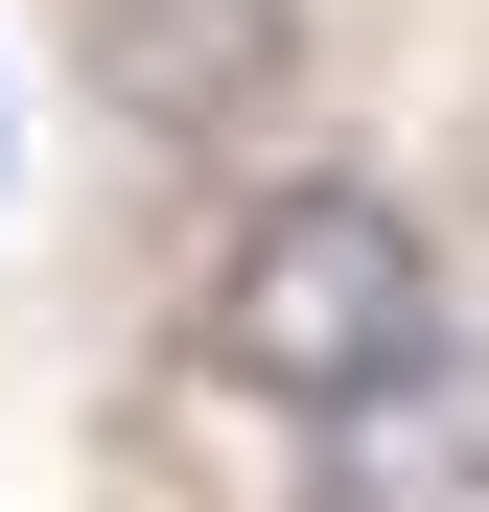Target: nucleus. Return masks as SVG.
I'll return each instance as SVG.
<instances>
[{
  "label": "nucleus",
  "mask_w": 489,
  "mask_h": 512,
  "mask_svg": "<svg viewBox=\"0 0 489 512\" xmlns=\"http://www.w3.org/2000/svg\"><path fill=\"white\" fill-rule=\"evenodd\" d=\"M303 512H489V350L466 326L420 373H373L350 419H303Z\"/></svg>",
  "instance_id": "obj_3"
},
{
  "label": "nucleus",
  "mask_w": 489,
  "mask_h": 512,
  "mask_svg": "<svg viewBox=\"0 0 489 512\" xmlns=\"http://www.w3.org/2000/svg\"><path fill=\"white\" fill-rule=\"evenodd\" d=\"M94 94L210 163V140H257L303 94V0H94Z\"/></svg>",
  "instance_id": "obj_2"
},
{
  "label": "nucleus",
  "mask_w": 489,
  "mask_h": 512,
  "mask_svg": "<svg viewBox=\"0 0 489 512\" xmlns=\"http://www.w3.org/2000/svg\"><path fill=\"white\" fill-rule=\"evenodd\" d=\"M187 350H210V396H257V419H350L373 373L443 350V233L396 187H350V163H303V187H257L233 256L187 280Z\"/></svg>",
  "instance_id": "obj_1"
}]
</instances>
